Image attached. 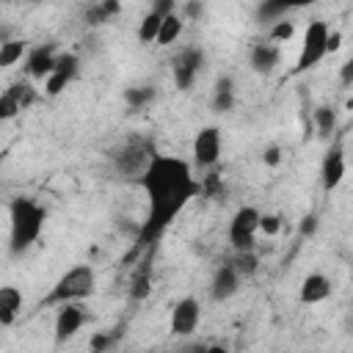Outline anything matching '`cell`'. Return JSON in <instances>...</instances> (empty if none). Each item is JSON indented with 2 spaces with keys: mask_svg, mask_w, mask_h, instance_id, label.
I'll return each mask as SVG.
<instances>
[{
  "mask_svg": "<svg viewBox=\"0 0 353 353\" xmlns=\"http://www.w3.org/2000/svg\"><path fill=\"white\" fill-rule=\"evenodd\" d=\"M135 182L141 185L149 201L146 221L138 232L141 243H154L163 234V229L201 193V185L193 176L190 163L171 154H154Z\"/></svg>",
  "mask_w": 353,
  "mask_h": 353,
  "instance_id": "6da1fadb",
  "label": "cell"
},
{
  "mask_svg": "<svg viewBox=\"0 0 353 353\" xmlns=\"http://www.w3.org/2000/svg\"><path fill=\"white\" fill-rule=\"evenodd\" d=\"M298 232H301V237H312L317 232V215H303Z\"/></svg>",
  "mask_w": 353,
  "mask_h": 353,
  "instance_id": "e575fe53",
  "label": "cell"
},
{
  "mask_svg": "<svg viewBox=\"0 0 353 353\" xmlns=\"http://www.w3.org/2000/svg\"><path fill=\"white\" fill-rule=\"evenodd\" d=\"M201 66H204V52H201L199 47L182 50V52L176 55V61H174V83H176V88L188 91V88L193 85V80L199 77Z\"/></svg>",
  "mask_w": 353,
  "mask_h": 353,
  "instance_id": "9c48e42d",
  "label": "cell"
},
{
  "mask_svg": "<svg viewBox=\"0 0 353 353\" xmlns=\"http://www.w3.org/2000/svg\"><path fill=\"white\" fill-rule=\"evenodd\" d=\"M234 108V83L229 74L218 77L215 83V94H212V110L215 113H229Z\"/></svg>",
  "mask_w": 353,
  "mask_h": 353,
  "instance_id": "e0dca14e",
  "label": "cell"
},
{
  "mask_svg": "<svg viewBox=\"0 0 353 353\" xmlns=\"http://www.w3.org/2000/svg\"><path fill=\"white\" fill-rule=\"evenodd\" d=\"M199 185H201V193H204V196H218V193L223 190V185H221V174H215V171H210L207 176H201Z\"/></svg>",
  "mask_w": 353,
  "mask_h": 353,
  "instance_id": "f1b7e54d",
  "label": "cell"
},
{
  "mask_svg": "<svg viewBox=\"0 0 353 353\" xmlns=\"http://www.w3.org/2000/svg\"><path fill=\"white\" fill-rule=\"evenodd\" d=\"M174 6H176V0H152V11L160 14V17L174 14Z\"/></svg>",
  "mask_w": 353,
  "mask_h": 353,
  "instance_id": "d590c367",
  "label": "cell"
},
{
  "mask_svg": "<svg viewBox=\"0 0 353 353\" xmlns=\"http://www.w3.org/2000/svg\"><path fill=\"white\" fill-rule=\"evenodd\" d=\"M77 69H80L77 55H72V52H61V55H55L52 72H61V74H66L69 80H74V77H77Z\"/></svg>",
  "mask_w": 353,
  "mask_h": 353,
  "instance_id": "484cf974",
  "label": "cell"
},
{
  "mask_svg": "<svg viewBox=\"0 0 353 353\" xmlns=\"http://www.w3.org/2000/svg\"><path fill=\"white\" fill-rule=\"evenodd\" d=\"M149 273H141V276H135L132 279V287H130V298L132 301H143L146 295H149Z\"/></svg>",
  "mask_w": 353,
  "mask_h": 353,
  "instance_id": "f546056e",
  "label": "cell"
},
{
  "mask_svg": "<svg viewBox=\"0 0 353 353\" xmlns=\"http://www.w3.org/2000/svg\"><path fill=\"white\" fill-rule=\"evenodd\" d=\"M237 290H240V276H237V270H234L229 262L221 265V268L215 270L212 281H210V298H212V301H229Z\"/></svg>",
  "mask_w": 353,
  "mask_h": 353,
  "instance_id": "8fae6325",
  "label": "cell"
},
{
  "mask_svg": "<svg viewBox=\"0 0 353 353\" xmlns=\"http://www.w3.org/2000/svg\"><path fill=\"white\" fill-rule=\"evenodd\" d=\"M69 83H72V80H69L66 74H61V72H50V74L44 77V94H47V97H58Z\"/></svg>",
  "mask_w": 353,
  "mask_h": 353,
  "instance_id": "4316f807",
  "label": "cell"
},
{
  "mask_svg": "<svg viewBox=\"0 0 353 353\" xmlns=\"http://www.w3.org/2000/svg\"><path fill=\"white\" fill-rule=\"evenodd\" d=\"M182 28H185L182 17H176V14H165V17H163V22H160V30H157V39H154V44L165 47V44L176 41V39L182 36Z\"/></svg>",
  "mask_w": 353,
  "mask_h": 353,
  "instance_id": "d6986e66",
  "label": "cell"
},
{
  "mask_svg": "<svg viewBox=\"0 0 353 353\" xmlns=\"http://www.w3.org/2000/svg\"><path fill=\"white\" fill-rule=\"evenodd\" d=\"M160 22H163V17H160V14H154V11H149V14L141 19V25H138V39H141L143 44H152V41L157 39Z\"/></svg>",
  "mask_w": 353,
  "mask_h": 353,
  "instance_id": "cb8c5ba5",
  "label": "cell"
},
{
  "mask_svg": "<svg viewBox=\"0 0 353 353\" xmlns=\"http://www.w3.org/2000/svg\"><path fill=\"white\" fill-rule=\"evenodd\" d=\"M312 3H317V0H262L256 14H259V19H273V17H281L290 8H303V6H312Z\"/></svg>",
  "mask_w": 353,
  "mask_h": 353,
  "instance_id": "ac0fdd59",
  "label": "cell"
},
{
  "mask_svg": "<svg viewBox=\"0 0 353 353\" xmlns=\"http://www.w3.org/2000/svg\"><path fill=\"white\" fill-rule=\"evenodd\" d=\"M154 154H157V152H154L149 143H143V141H130V143L116 154V168H119L124 176L138 179Z\"/></svg>",
  "mask_w": 353,
  "mask_h": 353,
  "instance_id": "8992f818",
  "label": "cell"
},
{
  "mask_svg": "<svg viewBox=\"0 0 353 353\" xmlns=\"http://www.w3.org/2000/svg\"><path fill=\"white\" fill-rule=\"evenodd\" d=\"M221 160V130L207 124L193 138V163L199 168H212Z\"/></svg>",
  "mask_w": 353,
  "mask_h": 353,
  "instance_id": "52a82bcc",
  "label": "cell"
},
{
  "mask_svg": "<svg viewBox=\"0 0 353 353\" xmlns=\"http://www.w3.org/2000/svg\"><path fill=\"white\" fill-rule=\"evenodd\" d=\"M279 58H281V52H279L276 44H254L251 55H248V63L256 74H268L279 66Z\"/></svg>",
  "mask_w": 353,
  "mask_h": 353,
  "instance_id": "9a60e30c",
  "label": "cell"
},
{
  "mask_svg": "<svg viewBox=\"0 0 353 353\" xmlns=\"http://www.w3.org/2000/svg\"><path fill=\"white\" fill-rule=\"evenodd\" d=\"M154 99V88L149 85H135V88H127L124 91V102L132 108V110H141L143 105H149Z\"/></svg>",
  "mask_w": 353,
  "mask_h": 353,
  "instance_id": "d4e9b609",
  "label": "cell"
},
{
  "mask_svg": "<svg viewBox=\"0 0 353 353\" xmlns=\"http://www.w3.org/2000/svg\"><path fill=\"white\" fill-rule=\"evenodd\" d=\"M52 63H55V52H52V44H44V47H36L28 52V61H25V72L36 80H44L50 72H52Z\"/></svg>",
  "mask_w": 353,
  "mask_h": 353,
  "instance_id": "7c38bea8",
  "label": "cell"
},
{
  "mask_svg": "<svg viewBox=\"0 0 353 353\" xmlns=\"http://www.w3.org/2000/svg\"><path fill=\"white\" fill-rule=\"evenodd\" d=\"M47 221V210L36 204L33 199L17 196L8 204V251L11 256L25 254L41 234Z\"/></svg>",
  "mask_w": 353,
  "mask_h": 353,
  "instance_id": "7a4b0ae2",
  "label": "cell"
},
{
  "mask_svg": "<svg viewBox=\"0 0 353 353\" xmlns=\"http://www.w3.org/2000/svg\"><path fill=\"white\" fill-rule=\"evenodd\" d=\"M19 113V105H17V99L8 94V91H3L0 94V121H8V119H14Z\"/></svg>",
  "mask_w": 353,
  "mask_h": 353,
  "instance_id": "4dcf8cb0",
  "label": "cell"
},
{
  "mask_svg": "<svg viewBox=\"0 0 353 353\" xmlns=\"http://www.w3.org/2000/svg\"><path fill=\"white\" fill-rule=\"evenodd\" d=\"M331 295V281L323 273H309L301 281V303L312 306V303H323Z\"/></svg>",
  "mask_w": 353,
  "mask_h": 353,
  "instance_id": "4fadbf2b",
  "label": "cell"
},
{
  "mask_svg": "<svg viewBox=\"0 0 353 353\" xmlns=\"http://www.w3.org/2000/svg\"><path fill=\"white\" fill-rule=\"evenodd\" d=\"M85 323V312L77 301H69V303H61L58 314H55V342L63 345L66 339H72Z\"/></svg>",
  "mask_w": 353,
  "mask_h": 353,
  "instance_id": "30bf717a",
  "label": "cell"
},
{
  "mask_svg": "<svg viewBox=\"0 0 353 353\" xmlns=\"http://www.w3.org/2000/svg\"><path fill=\"white\" fill-rule=\"evenodd\" d=\"M22 309V292L11 284L0 287V325H11Z\"/></svg>",
  "mask_w": 353,
  "mask_h": 353,
  "instance_id": "2e32d148",
  "label": "cell"
},
{
  "mask_svg": "<svg viewBox=\"0 0 353 353\" xmlns=\"http://www.w3.org/2000/svg\"><path fill=\"white\" fill-rule=\"evenodd\" d=\"M25 52H28V41L25 39H8V41H3L0 44V69L14 66Z\"/></svg>",
  "mask_w": 353,
  "mask_h": 353,
  "instance_id": "ffe728a7",
  "label": "cell"
},
{
  "mask_svg": "<svg viewBox=\"0 0 353 353\" xmlns=\"http://www.w3.org/2000/svg\"><path fill=\"white\" fill-rule=\"evenodd\" d=\"M259 232H265L268 237L279 234V232H281V218H279V215H262V212H259Z\"/></svg>",
  "mask_w": 353,
  "mask_h": 353,
  "instance_id": "d6a6232c",
  "label": "cell"
},
{
  "mask_svg": "<svg viewBox=\"0 0 353 353\" xmlns=\"http://www.w3.org/2000/svg\"><path fill=\"white\" fill-rule=\"evenodd\" d=\"M105 22H110V17L105 14V8H102L99 3L88 6V11H85V25H91V28H99V25H105Z\"/></svg>",
  "mask_w": 353,
  "mask_h": 353,
  "instance_id": "1f68e13d",
  "label": "cell"
},
{
  "mask_svg": "<svg viewBox=\"0 0 353 353\" xmlns=\"http://www.w3.org/2000/svg\"><path fill=\"white\" fill-rule=\"evenodd\" d=\"M325 39H328V25L323 19H312L306 25V33H303V44H301V55H298V63H295V74L317 66L328 52H325Z\"/></svg>",
  "mask_w": 353,
  "mask_h": 353,
  "instance_id": "277c9868",
  "label": "cell"
},
{
  "mask_svg": "<svg viewBox=\"0 0 353 353\" xmlns=\"http://www.w3.org/2000/svg\"><path fill=\"white\" fill-rule=\"evenodd\" d=\"M259 232V210L256 207H240L229 221V243L234 251L254 248V234Z\"/></svg>",
  "mask_w": 353,
  "mask_h": 353,
  "instance_id": "5b68a950",
  "label": "cell"
},
{
  "mask_svg": "<svg viewBox=\"0 0 353 353\" xmlns=\"http://www.w3.org/2000/svg\"><path fill=\"white\" fill-rule=\"evenodd\" d=\"M88 347L91 350H108V347H113V336H110V331H99V334H94L91 336V342H88Z\"/></svg>",
  "mask_w": 353,
  "mask_h": 353,
  "instance_id": "836d02e7",
  "label": "cell"
},
{
  "mask_svg": "<svg viewBox=\"0 0 353 353\" xmlns=\"http://www.w3.org/2000/svg\"><path fill=\"white\" fill-rule=\"evenodd\" d=\"M314 124H317V132H320L323 138H328V135L336 130V110L328 108V105H320V108L314 110Z\"/></svg>",
  "mask_w": 353,
  "mask_h": 353,
  "instance_id": "603a6c76",
  "label": "cell"
},
{
  "mask_svg": "<svg viewBox=\"0 0 353 353\" xmlns=\"http://www.w3.org/2000/svg\"><path fill=\"white\" fill-rule=\"evenodd\" d=\"M199 14H201V0H190V3H188V17L196 19Z\"/></svg>",
  "mask_w": 353,
  "mask_h": 353,
  "instance_id": "60d3db41",
  "label": "cell"
},
{
  "mask_svg": "<svg viewBox=\"0 0 353 353\" xmlns=\"http://www.w3.org/2000/svg\"><path fill=\"white\" fill-rule=\"evenodd\" d=\"M262 160H265V165H279L281 163V149L279 146H268L262 152Z\"/></svg>",
  "mask_w": 353,
  "mask_h": 353,
  "instance_id": "8d00e7d4",
  "label": "cell"
},
{
  "mask_svg": "<svg viewBox=\"0 0 353 353\" xmlns=\"http://www.w3.org/2000/svg\"><path fill=\"white\" fill-rule=\"evenodd\" d=\"M99 6L105 8L108 17H116V14L121 11V3H119V0H99Z\"/></svg>",
  "mask_w": 353,
  "mask_h": 353,
  "instance_id": "f35d334b",
  "label": "cell"
},
{
  "mask_svg": "<svg viewBox=\"0 0 353 353\" xmlns=\"http://www.w3.org/2000/svg\"><path fill=\"white\" fill-rule=\"evenodd\" d=\"M353 83V61H345L342 63V85H350Z\"/></svg>",
  "mask_w": 353,
  "mask_h": 353,
  "instance_id": "ab89813d",
  "label": "cell"
},
{
  "mask_svg": "<svg viewBox=\"0 0 353 353\" xmlns=\"http://www.w3.org/2000/svg\"><path fill=\"white\" fill-rule=\"evenodd\" d=\"M14 99H17V105H19V110H28L36 99H39V94H36V88L28 83V80H17V83H11L8 88H6Z\"/></svg>",
  "mask_w": 353,
  "mask_h": 353,
  "instance_id": "44dd1931",
  "label": "cell"
},
{
  "mask_svg": "<svg viewBox=\"0 0 353 353\" xmlns=\"http://www.w3.org/2000/svg\"><path fill=\"white\" fill-rule=\"evenodd\" d=\"M292 36H295V25L290 19H279L270 28V41H290Z\"/></svg>",
  "mask_w": 353,
  "mask_h": 353,
  "instance_id": "83f0119b",
  "label": "cell"
},
{
  "mask_svg": "<svg viewBox=\"0 0 353 353\" xmlns=\"http://www.w3.org/2000/svg\"><path fill=\"white\" fill-rule=\"evenodd\" d=\"M323 188L325 190H334V188H339V182H342V176H345V154H342V149L339 146H334V149H328V154H325V160H323Z\"/></svg>",
  "mask_w": 353,
  "mask_h": 353,
  "instance_id": "5bb4252c",
  "label": "cell"
},
{
  "mask_svg": "<svg viewBox=\"0 0 353 353\" xmlns=\"http://www.w3.org/2000/svg\"><path fill=\"white\" fill-rule=\"evenodd\" d=\"M199 320H201V306L196 298H182L174 303L171 309V323H168V331L174 336H190L196 328H199Z\"/></svg>",
  "mask_w": 353,
  "mask_h": 353,
  "instance_id": "ba28073f",
  "label": "cell"
},
{
  "mask_svg": "<svg viewBox=\"0 0 353 353\" xmlns=\"http://www.w3.org/2000/svg\"><path fill=\"white\" fill-rule=\"evenodd\" d=\"M342 47V33L339 30H328V39H325V52H336Z\"/></svg>",
  "mask_w": 353,
  "mask_h": 353,
  "instance_id": "74e56055",
  "label": "cell"
},
{
  "mask_svg": "<svg viewBox=\"0 0 353 353\" xmlns=\"http://www.w3.org/2000/svg\"><path fill=\"white\" fill-rule=\"evenodd\" d=\"M94 287H97L94 268L91 265H74L52 284V290L44 295L41 306H61L69 301H83L94 292Z\"/></svg>",
  "mask_w": 353,
  "mask_h": 353,
  "instance_id": "3957f363",
  "label": "cell"
},
{
  "mask_svg": "<svg viewBox=\"0 0 353 353\" xmlns=\"http://www.w3.org/2000/svg\"><path fill=\"white\" fill-rule=\"evenodd\" d=\"M229 265L237 270V276H240V279H248V276H254V273L259 270V259H256L254 248H248V251H237V254H234V259H232Z\"/></svg>",
  "mask_w": 353,
  "mask_h": 353,
  "instance_id": "7402d4cb",
  "label": "cell"
}]
</instances>
